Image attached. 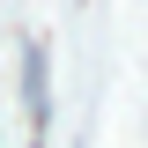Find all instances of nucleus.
I'll return each instance as SVG.
<instances>
[{"instance_id":"nucleus-1","label":"nucleus","mask_w":148,"mask_h":148,"mask_svg":"<svg viewBox=\"0 0 148 148\" xmlns=\"http://www.w3.org/2000/svg\"><path fill=\"white\" fill-rule=\"evenodd\" d=\"M22 104H30V126L45 133V119H52V96H45V45H30V59H22Z\"/></svg>"}]
</instances>
